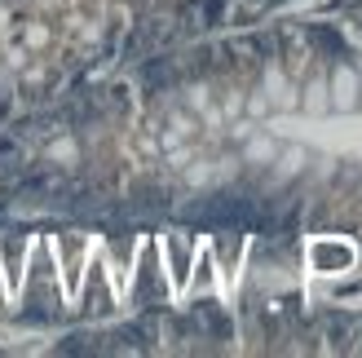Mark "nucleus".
I'll return each mask as SVG.
<instances>
[{"label":"nucleus","instance_id":"nucleus-3","mask_svg":"<svg viewBox=\"0 0 362 358\" xmlns=\"http://www.w3.org/2000/svg\"><path fill=\"white\" fill-rule=\"evenodd\" d=\"M186 13L194 18V27H216V23H221V13H226V0H190Z\"/></svg>","mask_w":362,"mask_h":358},{"label":"nucleus","instance_id":"nucleus-4","mask_svg":"<svg viewBox=\"0 0 362 358\" xmlns=\"http://www.w3.org/2000/svg\"><path fill=\"white\" fill-rule=\"evenodd\" d=\"M141 80H146V88H164V84H173V80H177L173 58H155V62H146V67H141Z\"/></svg>","mask_w":362,"mask_h":358},{"label":"nucleus","instance_id":"nucleus-5","mask_svg":"<svg viewBox=\"0 0 362 358\" xmlns=\"http://www.w3.org/2000/svg\"><path fill=\"white\" fill-rule=\"evenodd\" d=\"M314 261H322V265H349V248L322 243V248H314Z\"/></svg>","mask_w":362,"mask_h":358},{"label":"nucleus","instance_id":"nucleus-2","mask_svg":"<svg viewBox=\"0 0 362 358\" xmlns=\"http://www.w3.org/2000/svg\"><path fill=\"white\" fill-rule=\"evenodd\" d=\"M310 45H318L327 62H349V49H345V40H340L332 27H310Z\"/></svg>","mask_w":362,"mask_h":358},{"label":"nucleus","instance_id":"nucleus-1","mask_svg":"<svg viewBox=\"0 0 362 358\" xmlns=\"http://www.w3.org/2000/svg\"><path fill=\"white\" fill-rule=\"evenodd\" d=\"M190 323H194V332L212 336V341H226L230 336V318H226V310L216 306V301H199V306L190 310Z\"/></svg>","mask_w":362,"mask_h":358}]
</instances>
